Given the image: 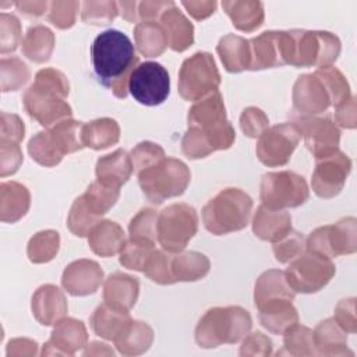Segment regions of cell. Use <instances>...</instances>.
I'll list each match as a JSON object with an SVG mask.
<instances>
[{
	"mask_svg": "<svg viewBox=\"0 0 357 357\" xmlns=\"http://www.w3.org/2000/svg\"><path fill=\"white\" fill-rule=\"evenodd\" d=\"M251 225L258 238L276 243L291 231V216L283 209H269L261 204L254 213Z\"/></svg>",
	"mask_w": 357,
	"mask_h": 357,
	"instance_id": "24",
	"label": "cell"
},
{
	"mask_svg": "<svg viewBox=\"0 0 357 357\" xmlns=\"http://www.w3.org/2000/svg\"><path fill=\"white\" fill-rule=\"evenodd\" d=\"M84 123L66 119L45 131L36 132L28 142V153L38 165L53 167L68 153L81 151Z\"/></svg>",
	"mask_w": 357,
	"mask_h": 357,
	"instance_id": "6",
	"label": "cell"
},
{
	"mask_svg": "<svg viewBox=\"0 0 357 357\" xmlns=\"http://www.w3.org/2000/svg\"><path fill=\"white\" fill-rule=\"evenodd\" d=\"M291 99L293 110L298 117L315 116L335 106L332 91L318 70L311 74H303L296 79Z\"/></svg>",
	"mask_w": 357,
	"mask_h": 357,
	"instance_id": "17",
	"label": "cell"
},
{
	"mask_svg": "<svg viewBox=\"0 0 357 357\" xmlns=\"http://www.w3.org/2000/svg\"><path fill=\"white\" fill-rule=\"evenodd\" d=\"M252 198L241 188L227 187L202 208V223L215 236L240 231L250 223Z\"/></svg>",
	"mask_w": 357,
	"mask_h": 357,
	"instance_id": "4",
	"label": "cell"
},
{
	"mask_svg": "<svg viewBox=\"0 0 357 357\" xmlns=\"http://www.w3.org/2000/svg\"><path fill=\"white\" fill-rule=\"evenodd\" d=\"M293 67L332 66L340 54V40L332 32L293 29Z\"/></svg>",
	"mask_w": 357,
	"mask_h": 357,
	"instance_id": "12",
	"label": "cell"
},
{
	"mask_svg": "<svg viewBox=\"0 0 357 357\" xmlns=\"http://www.w3.org/2000/svg\"><path fill=\"white\" fill-rule=\"evenodd\" d=\"M225 13L231 20L236 29L252 32L258 29L265 20L264 3L252 0H226L222 3Z\"/></svg>",
	"mask_w": 357,
	"mask_h": 357,
	"instance_id": "33",
	"label": "cell"
},
{
	"mask_svg": "<svg viewBox=\"0 0 357 357\" xmlns=\"http://www.w3.org/2000/svg\"><path fill=\"white\" fill-rule=\"evenodd\" d=\"M211 262L197 251L178 252L172 257V273L176 282H197L209 273Z\"/></svg>",
	"mask_w": 357,
	"mask_h": 357,
	"instance_id": "36",
	"label": "cell"
},
{
	"mask_svg": "<svg viewBox=\"0 0 357 357\" xmlns=\"http://www.w3.org/2000/svg\"><path fill=\"white\" fill-rule=\"evenodd\" d=\"M172 254L165 250H155L144 266V275L158 284L176 283L172 273Z\"/></svg>",
	"mask_w": 357,
	"mask_h": 357,
	"instance_id": "47",
	"label": "cell"
},
{
	"mask_svg": "<svg viewBox=\"0 0 357 357\" xmlns=\"http://www.w3.org/2000/svg\"><path fill=\"white\" fill-rule=\"evenodd\" d=\"M296 293L289 286L284 272L279 269H269L262 272L254 286V304L255 307L272 298L294 300Z\"/></svg>",
	"mask_w": 357,
	"mask_h": 357,
	"instance_id": "34",
	"label": "cell"
},
{
	"mask_svg": "<svg viewBox=\"0 0 357 357\" xmlns=\"http://www.w3.org/2000/svg\"><path fill=\"white\" fill-rule=\"evenodd\" d=\"M137 176L142 194L156 205L167 198L180 197L191 180V172L187 165L174 158H163L160 162L137 173Z\"/></svg>",
	"mask_w": 357,
	"mask_h": 357,
	"instance_id": "7",
	"label": "cell"
},
{
	"mask_svg": "<svg viewBox=\"0 0 357 357\" xmlns=\"http://www.w3.org/2000/svg\"><path fill=\"white\" fill-rule=\"evenodd\" d=\"M197 211L184 202L172 204L158 216V241L166 252H181L197 234Z\"/></svg>",
	"mask_w": 357,
	"mask_h": 357,
	"instance_id": "9",
	"label": "cell"
},
{
	"mask_svg": "<svg viewBox=\"0 0 357 357\" xmlns=\"http://www.w3.org/2000/svg\"><path fill=\"white\" fill-rule=\"evenodd\" d=\"M113 342L120 354L139 356L152 346L153 329L146 322L131 319Z\"/></svg>",
	"mask_w": 357,
	"mask_h": 357,
	"instance_id": "31",
	"label": "cell"
},
{
	"mask_svg": "<svg viewBox=\"0 0 357 357\" xmlns=\"http://www.w3.org/2000/svg\"><path fill=\"white\" fill-rule=\"evenodd\" d=\"M240 356H261L266 357L272 354V340L264 335L262 332L247 333L243 337V343L240 346Z\"/></svg>",
	"mask_w": 357,
	"mask_h": 357,
	"instance_id": "55",
	"label": "cell"
},
{
	"mask_svg": "<svg viewBox=\"0 0 357 357\" xmlns=\"http://www.w3.org/2000/svg\"><path fill=\"white\" fill-rule=\"evenodd\" d=\"M301 139L296 123H283L268 127L259 137L255 153L259 162L268 167L284 166Z\"/></svg>",
	"mask_w": 357,
	"mask_h": 357,
	"instance_id": "16",
	"label": "cell"
},
{
	"mask_svg": "<svg viewBox=\"0 0 357 357\" xmlns=\"http://www.w3.org/2000/svg\"><path fill=\"white\" fill-rule=\"evenodd\" d=\"M315 351L318 356H353L347 347V335L333 318L321 321L312 331Z\"/></svg>",
	"mask_w": 357,
	"mask_h": 357,
	"instance_id": "28",
	"label": "cell"
},
{
	"mask_svg": "<svg viewBox=\"0 0 357 357\" xmlns=\"http://www.w3.org/2000/svg\"><path fill=\"white\" fill-rule=\"evenodd\" d=\"M119 14L128 22H137L138 18V3L137 1H117Z\"/></svg>",
	"mask_w": 357,
	"mask_h": 357,
	"instance_id": "63",
	"label": "cell"
},
{
	"mask_svg": "<svg viewBox=\"0 0 357 357\" xmlns=\"http://www.w3.org/2000/svg\"><path fill=\"white\" fill-rule=\"evenodd\" d=\"M251 71L282 67L293 61L294 38L291 31H265L250 40Z\"/></svg>",
	"mask_w": 357,
	"mask_h": 357,
	"instance_id": "14",
	"label": "cell"
},
{
	"mask_svg": "<svg viewBox=\"0 0 357 357\" xmlns=\"http://www.w3.org/2000/svg\"><path fill=\"white\" fill-rule=\"evenodd\" d=\"M91 59L98 81L112 89L116 98L124 99L130 75L139 64L130 38L117 29L100 32L91 46Z\"/></svg>",
	"mask_w": 357,
	"mask_h": 357,
	"instance_id": "1",
	"label": "cell"
},
{
	"mask_svg": "<svg viewBox=\"0 0 357 357\" xmlns=\"http://www.w3.org/2000/svg\"><path fill=\"white\" fill-rule=\"evenodd\" d=\"M310 197L307 181L291 170L265 173L259 184V198L269 209L297 208Z\"/></svg>",
	"mask_w": 357,
	"mask_h": 357,
	"instance_id": "11",
	"label": "cell"
},
{
	"mask_svg": "<svg viewBox=\"0 0 357 357\" xmlns=\"http://www.w3.org/2000/svg\"><path fill=\"white\" fill-rule=\"evenodd\" d=\"M293 123L298 127L304 144L315 160L339 151L340 130L329 117H297Z\"/></svg>",
	"mask_w": 357,
	"mask_h": 357,
	"instance_id": "18",
	"label": "cell"
},
{
	"mask_svg": "<svg viewBox=\"0 0 357 357\" xmlns=\"http://www.w3.org/2000/svg\"><path fill=\"white\" fill-rule=\"evenodd\" d=\"M124 244L126 236L121 226L109 219L96 223L88 234L89 248L102 258L120 254Z\"/></svg>",
	"mask_w": 357,
	"mask_h": 357,
	"instance_id": "29",
	"label": "cell"
},
{
	"mask_svg": "<svg viewBox=\"0 0 357 357\" xmlns=\"http://www.w3.org/2000/svg\"><path fill=\"white\" fill-rule=\"evenodd\" d=\"M138 294V279L127 273L114 272L103 282V301L119 311L128 312L135 305Z\"/></svg>",
	"mask_w": 357,
	"mask_h": 357,
	"instance_id": "23",
	"label": "cell"
},
{
	"mask_svg": "<svg viewBox=\"0 0 357 357\" xmlns=\"http://www.w3.org/2000/svg\"><path fill=\"white\" fill-rule=\"evenodd\" d=\"M81 6V20L91 25L110 24L119 14L116 1H84Z\"/></svg>",
	"mask_w": 357,
	"mask_h": 357,
	"instance_id": "48",
	"label": "cell"
},
{
	"mask_svg": "<svg viewBox=\"0 0 357 357\" xmlns=\"http://www.w3.org/2000/svg\"><path fill=\"white\" fill-rule=\"evenodd\" d=\"M70 82L67 77L56 68H42L36 73L33 84L24 92L22 105L31 119L42 127L71 119L73 109L67 103Z\"/></svg>",
	"mask_w": 357,
	"mask_h": 357,
	"instance_id": "2",
	"label": "cell"
},
{
	"mask_svg": "<svg viewBox=\"0 0 357 357\" xmlns=\"http://www.w3.org/2000/svg\"><path fill=\"white\" fill-rule=\"evenodd\" d=\"M275 259L280 264H289L305 251V238L301 233L291 230L282 240L273 243Z\"/></svg>",
	"mask_w": 357,
	"mask_h": 357,
	"instance_id": "49",
	"label": "cell"
},
{
	"mask_svg": "<svg viewBox=\"0 0 357 357\" xmlns=\"http://www.w3.org/2000/svg\"><path fill=\"white\" fill-rule=\"evenodd\" d=\"M192 128L215 151L229 149L236 141V131L226 116V106L219 91L195 102L187 114Z\"/></svg>",
	"mask_w": 357,
	"mask_h": 357,
	"instance_id": "5",
	"label": "cell"
},
{
	"mask_svg": "<svg viewBox=\"0 0 357 357\" xmlns=\"http://www.w3.org/2000/svg\"><path fill=\"white\" fill-rule=\"evenodd\" d=\"M350 172L351 160L342 151L318 159L311 177L312 191L325 199L336 197L343 190Z\"/></svg>",
	"mask_w": 357,
	"mask_h": 357,
	"instance_id": "19",
	"label": "cell"
},
{
	"mask_svg": "<svg viewBox=\"0 0 357 357\" xmlns=\"http://www.w3.org/2000/svg\"><path fill=\"white\" fill-rule=\"evenodd\" d=\"M160 25L166 33L167 46L173 52H184L194 43V25L174 4L160 15Z\"/></svg>",
	"mask_w": 357,
	"mask_h": 357,
	"instance_id": "27",
	"label": "cell"
},
{
	"mask_svg": "<svg viewBox=\"0 0 357 357\" xmlns=\"http://www.w3.org/2000/svg\"><path fill=\"white\" fill-rule=\"evenodd\" d=\"M49 1H15L17 10L26 17H40L49 11Z\"/></svg>",
	"mask_w": 357,
	"mask_h": 357,
	"instance_id": "62",
	"label": "cell"
},
{
	"mask_svg": "<svg viewBox=\"0 0 357 357\" xmlns=\"http://www.w3.org/2000/svg\"><path fill=\"white\" fill-rule=\"evenodd\" d=\"M158 216L159 213L152 208H142L128 225L130 238L144 240L156 244L158 241Z\"/></svg>",
	"mask_w": 357,
	"mask_h": 357,
	"instance_id": "46",
	"label": "cell"
},
{
	"mask_svg": "<svg viewBox=\"0 0 357 357\" xmlns=\"http://www.w3.org/2000/svg\"><path fill=\"white\" fill-rule=\"evenodd\" d=\"M332 259L319 252L305 250L284 271V278L294 293L311 294L322 290L335 276Z\"/></svg>",
	"mask_w": 357,
	"mask_h": 357,
	"instance_id": "10",
	"label": "cell"
},
{
	"mask_svg": "<svg viewBox=\"0 0 357 357\" xmlns=\"http://www.w3.org/2000/svg\"><path fill=\"white\" fill-rule=\"evenodd\" d=\"M132 172L131 156L124 149H116L112 153L100 156L95 166L96 180L116 188L126 184Z\"/></svg>",
	"mask_w": 357,
	"mask_h": 357,
	"instance_id": "26",
	"label": "cell"
},
{
	"mask_svg": "<svg viewBox=\"0 0 357 357\" xmlns=\"http://www.w3.org/2000/svg\"><path fill=\"white\" fill-rule=\"evenodd\" d=\"M128 92L141 105H162L170 93L167 70L156 61L139 63L130 75Z\"/></svg>",
	"mask_w": 357,
	"mask_h": 357,
	"instance_id": "15",
	"label": "cell"
},
{
	"mask_svg": "<svg viewBox=\"0 0 357 357\" xmlns=\"http://www.w3.org/2000/svg\"><path fill=\"white\" fill-rule=\"evenodd\" d=\"M305 250L329 258L349 255L357 251V220L354 216L340 219L333 225L317 227L305 238Z\"/></svg>",
	"mask_w": 357,
	"mask_h": 357,
	"instance_id": "13",
	"label": "cell"
},
{
	"mask_svg": "<svg viewBox=\"0 0 357 357\" xmlns=\"http://www.w3.org/2000/svg\"><path fill=\"white\" fill-rule=\"evenodd\" d=\"M155 250L156 248L153 243L137 240V238H128L126 240V244L120 251L119 261L127 269L142 272L145 264L148 262L149 257Z\"/></svg>",
	"mask_w": 357,
	"mask_h": 357,
	"instance_id": "45",
	"label": "cell"
},
{
	"mask_svg": "<svg viewBox=\"0 0 357 357\" xmlns=\"http://www.w3.org/2000/svg\"><path fill=\"white\" fill-rule=\"evenodd\" d=\"M333 319L346 333L357 332V318H356V298L349 297L340 300L335 307Z\"/></svg>",
	"mask_w": 357,
	"mask_h": 357,
	"instance_id": "56",
	"label": "cell"
},
{
	"mask_svg": "<svg viewBox=\"0 0 357 357\" xmlns=\"http://www.w3.org/2000/svg\"><path fill=\"white\" fill-rule=\"evenodd\" d=\"M269 126V119L264 110L248 106L241 112L240 128L248 138H258Z\"/></svg>",
	"mask_w": 357,
	"mask_h": 357,
	"instance_id": "53",
	"label": "cell"
},
{
	"mask_svg": "<svg viewBox=\"0 0 357 357\" xmlns=\"http://www.w3.org/2000/svg\"><path fill=\"white\" fill-rule=\"evenodd\" d=\"M31 310L35 319L45 326L56 325L68 312L67 298L57 286L46 283L36 289L31 300Z\"/></svg>",
	"mask_w": 357,
	"mask_h": 357,
	"instance_id": "22",
	"label": "cell"
},
{
	"mask_svg": "<svg viewBox=\"0 0 357 357\" xmlns=\"http://www.w3.org/2000/svg\"><path fill=\"white\" fill-rule=\"evenodd\" d=\"M38 353V343L28 337H15L7 343V357H32Z\"/></svg>",
	"mask_w": 357,
	"mask_h": 357,
	"instance_id": "59",
	"label": "cell"
},
{
	"mask_svg": "<svg viewBox=\"0 0 357 357\" xmlns=\"http://www.w3.org/2000/svg\"><path fill=\"white\" fill-rule=\"evenodd\" d=\"M119 197L120 188L106 185L98 180L91 183L82 194V198L88 208L100 218L114 206Z\"/></svg>",
	"mask_w": 357,
	"mask_h": 357,
	"instance_id": "41",
	"label": "cell"
},
{
	"mask_svg": "<svg viewBox=\"0 0 357 357\" xmlns=\"http://www.w3.org/2000/svg\"><path fill=\"white\" fill-rule=\"evenodd\" d=\"M220 74L208 52H197L185 59L178 71V93L184 100L198 102L218 91Z\"/></svg>",
	"mask_w": 357,
	"mask_h": 357,
	"instance_id": "8",
	"label": "cell"
},
{
	"mask_svg": "<svg viewBox=\"0 0 357 357\" xmlns=\"http://www.w3.org/2000/svg\"><path fill=\"white\" fill-rule=\"evenodd\" d=\"M120 139V126L114 119L102 117L84 123L82 142L84 146L100 151L117 144Z\"/></svg>",
	"mask_w": 357,
	"mask_h": 357,
	"instance_id": "35",
	"label": "cell"
},
{
	"mask_svg": "<svg viewBox=\"0 0 357 357\" xmlns=\"http://www.w3.org/2000/svg\"><path fill=\"white\" fill-rule=\"evenodd\" d=\"M114 351L105 343L100 342H92L91 344H86V349L84 350V356H113Z\"/></svg>",
	"mask_w": 357,
	"mask_h": 357,
	"instance_id": "64",
	"label": "cell"
},
{
	"mask_svg": "<svg viewBox=\"0 0 357 357\" xmlns=\"http://www.w3.org/2000/svg\"><path fill=\"white\" fill-rule=\"evenodd\" d=\"M21 22L20 20L7 13L0 14V53L7 54L14 52L21 40Z\"/></svg>",
	"mask_w": 357,
	"mask_h": 357,
	"instance_id": "51",
	"label": "cell"
},
{
	"mask_svg": "<svg viewBox=\"0 0 357 357\" xmlns=\"http://www.w3.org/2000/svg\"><path fill=\"white\" fill-rule=\"evenodd\" d=\"M22 162L24 155L20 144L0 139V176L6 177L14 174Z\"/></svg>",
	"mask_w": 357,
	"mask_h": 357,
	"instance_id": "54",
	"label": "cell"
},
{
	"mask_svg": "<svg viewBox=\"0 0 357 357\" xmlns=\"http://www.w3.org/2000/svg\"><path fill=\"white\" fill-rule=\"evenodd\" d=\"M31 206L29 190L18 181L0 184V220L15 223L22 219Z\"/></svg>",
	"mask_w": 357,
	"mask_h": 357,
	"instance_id": "30",
	"label": "cell"
},
{
	"mask_svg": "<svg viewBox=\"0 0 357 357\" xmlns=\"http://www.w3.org/2000/svg\"><path fill=\"white\" fill-rule=\"evenodd\" d=\"M31 78L28 66L18 57H3L0 60V86L3 92L18 91Z\"/></svg>",
	"mask_w": 357,
	"mask_h": 357,
	"instance_id": "43",
	"label": "cell"
},
{
	"mask_svg": "<svg viewBox=\"0 0 357 357\" xmlns=\"http://www.w3.org/2000/svg\"><path fill=\"white\" fill-rule=\"evenodd\" d=\"M252 326L251 315L240 305L209 308L195 326V342L202 349L240 342Z\"/></svg>",
	"mask_w": 357,
	"mask_h": 357,
	"instance_id": "3",
	"label": "cell"
},
{
	"mask_svg": "<svg viewBox=\"0 0 357 357\" xmlns=\"http://www.w3.org/2000/svg\"><path fill=\"white\" fill-rule=\"evenodd\" d=\"M181 6L187 10V13L197 21H202L206 20L208 17H211L218 7V3L215 0H209V1H181Z\"/></svg>",
	"mask_w": 357,
	"mask_h": 357,
	"instance_id": "61",
	"label": "cell"
},
{
	"mask_svg": "<svg viewBox=\"0 0 357 357\" xmlns=\"http://www.w3.org/2000/svg\"><path fill=\"white\" fill-rule=\"evenodd\" d=\"M335 124L353 130L357 126V112H356V96L350 95L349 99L342 102L339 106L335 109Z\"/></svg>",
	"mask_w": 357,
	"mask_h": 357,
	"instance_id": "58",
	"label": "cell"
},
{
	"mask_svg": "<svg viewBox=\"0 0 357 357\" xmlns=\"http://www.w3.org/2000/svg\"><path fill=\"white\" fill-rule=\"evenodd\" d=\"M100 222V216L95 215L85 204L82 195L74 199L68 216L67 227L77 237H88L92 227Z\"/></svg>",
	"mask_w": 357,
	"mask_h": 357,
	"instance_id": "44",
	"label": "cell"
},
{
	"mask_svg": "<svg viewBox=\"0 0 357 357\" xmlns=\"http://www.w3.org/2000/svg\"><path fill=\"white\" fill-rule=\"evenodd\" d=\"M103 269L96 261L77 259L66 266L61 275L63 289L74 296L84 297L93 294L103 283Z\"/></svg>",
	"mask_w": 357,
	"mask_h": 357,
	"instance_id": "21",
	"label": "cell"
},
{
	"mask_svg": "<svg viewBox=\"0 0 357 357\" xmlns=\"http://www.w3.org/2000/svg\"><path fill=\"white\" fill-rule=\"evenodd\" d=\"M216 52L226 71L241 73L250 68V40H247L245 38L234 33H227L219 39Z\"/></svg>",
	"mask_w": 357,
	"mask_h": 357,
	"instance_id": "32",
	"label": "cell"
},
{
	"mask_svg": "<svg viewBox=\"0 0 357 357\" xmlns=\"http://www.w3.org/2000/svg\"><path fill=\"white\" fill-rule=\"evenodd\" d=\"M130 321L131 317L128 312L119 311L103 303L98 305L96 310L92 312L89 324L95 335L106 340H114V337L124 329V326Z\"/></svg>",
	"mask_w": 357,
	"mask_h": 357,
	"instance_id": "38",
	"label": "cell"
},
{
	"mask_svg": "<svg viewBox=\"0 0 357 357\" xmlns=\"http://www.w3.org/2000/svg\"><path fill=\"white\" fill-rule=\"evenodd\" d=\"M259 312L261 325L273 335H283V332L298 322L297 308L293 305V300L289 298H272L257 305Z\"/></svg>",
	"mask_w": 357,
	"mask_h": 357,
	"instance_id": "25",
	"label": "cell"
},
{
	"mask_svg": "<svg viewBox=\"0 0 357 357\" xmlns=\"http://www.w3.org/2000/svg\"><path fill=\"white\" fill-rule=\"evenodd\" d=\"M174 1H141L138 3V18L142 21H156L160 15L170 7Z\"/></svg>",
	"mask_w": 357,
	"mask_h": 357,
	"instance_id": "60",
	"label": "cell"
},
{
	"mask_svg": "<svg viewBox=\"0 0 357 357\" xmlns=\"http://www.w3.org/2000/svg\"><path fill=\"white\" fill-rule=\"evenodd\" d=\"M131 162L135 173H139L141 170L160 162L163 158H166L163 148L159 144L151 142V141H142L137 144L131 149Z\"/></svg>",
	"mask_w": 357,
	"mask_h": 357,
	"instance_id": "50",
	"label": "cell"
},
{
	"mask_svg": "<svg viewBox=\"0 0 357 357\" xmlns=\"http://www.w3.org/2000/svg\"><path fill=\"white\" fill-rule=\"evenodd\" d=\"M88 332L82 321L75 318H63L52 331L49 340L43 344L42 356H74L78 350L86 347Z\"/></svg>",
	"mask_w": 357,
	"mask_h": 357,
	"instance_id": "20",
	"label": "cell"
},
{
	"mask_svg": "<svg viewBox=\"0 0 357 357\" xmlns=\"http://www.w3.org/2000/svg\"><path fill=\"white\" fill-rule=\"evenodd\" d=\"M79 3L74 0L67 1H52L49 4L47 20L59 29H68L75 24Z\"/></svg>",
	"mask_w": 357,
	"mask_h": 357,
	"instance_id": "52",
	"label": "cell"
},
{
	"mask_svg": "<svg viewBox=\"0 0 357 357\" xmlns=\"http://www.w3.org/2000/svg\"><path fill=\"white\" fill-rule=\"evenodd\" d=\"M283 349L290 356H315L312 331L298 322L283 332Z\"/></svg>",
	"mask_w": 357,
	"mask_h": 357,
	"instance_id": "42",
	"label": "cell"
},
{
	"mask_svg": "<svg viewBox=\"0 0 357 357\" xmlns=\"http://www.w3.org/2000/svg\"><path fill=\"white\" fill-rule=\"evenodd\" d=\"M56 45L54 33L45 25L31 26L21 43L22 54L33 63H45L50 59Z\"/></svg>",
	"mask_w": 357,
	"mask_h": 357,
	"instance_id": "37",
	"label": "cell"
},
{
	"mask_svg": "<svg viewBox=\"0 0 357 357\" xmlns=\"http://www.w3.org/2000/svg\"><path fill=\"white\" fill-rule=\"evenodd\" d=\"M134 42L137 50L145 57H158L167 47L166 33L156 21H142L134 28Z\"/></svg>",
	"mask_w": 357,
	"mask_h": 357,
	"instance_id": "39",
	"label": "cell"
},
{
	"mask_svg": "<svg viewBox=\"0 0 357 357\" xmlns=\"http://www.w3.org/2000/svg\"><path fill=\"white\" fill-rule=\"evenodd\" d=\"M60 248V234L47 229L33 234L26 245V255L32 264H46L52 261Z\"/></svg>",
	"mask_w": 357,
	"mask_h": 357,
	"instance_id": "40",
	"label": "cell"
},
{
	"mask_svg": "<svg viewBox=\"0 0 357 357\" xmlns=\"http://www.w3.org/2000/svg\"><path fill=\"white\" fill-rule=\"evenodd\" d=\"M25 135V126L20 116L1 112V137L0 139L21 144Z\"/></svg>",
	"mask_w": 357,
	"mask_h": 357,
	"instance_id": "57",
	"label": "cell"
}]
</instances>
